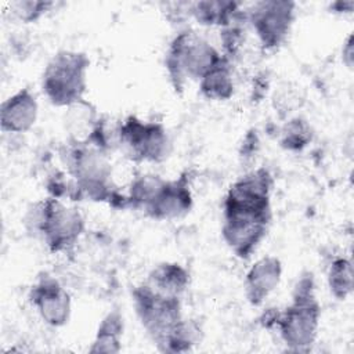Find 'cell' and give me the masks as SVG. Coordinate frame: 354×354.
<instances>
[{"mask_svg":"<svg viewBox=\"0 0 354 354\" xmlns=\"http://www.w3.org/2000/svg\"><path fill=\"white\" fill-rule=\"evenodd\" d=\"M68 176L73 180L79 199L108 202L113 207H126L112 183V167L106 152L88 144L73 141L64 155Z\"/></svg>","mask_w":354,"mask_h":354,"instance_id":"1","label":"cell"},{"mask_svg":"<svg viewBox=\"0 0 354 354\" xmlns=\"http://www.w3.org/2000/svg\"><path fill=\"white\" fill-rule=\"evenodd\" d=\"M25 225L30 234L41 238L51 253H64L77 243L84 231V218L77 209L48 196L30 205Z\"/></svg>","mask_w":354,"mask_h":354,"instance_id":"2","label":"cell"},{"mask_svg":"<svg viewBox=\"0 0 354 354\" xmlns=\"http://www.w3.org/2000/svg\"><path fill=\"white\" fill-rule=\"evenodd\" d=\"M321 306L315 296L314 278L311 272H306L295 285L290 304L278 311L275 326L290 350L301 351L315 342Z\"/></svg>","mask_w":354,"mask_h":354,"instance_id":"3","label":"cell"},{"mask_svg":"<svg viewBox=\"0 0 354 354\" xmlns=\"http://www.w3.org/2000/svg\"><path fill=\"white\" fill-rule=\"evenodd\" d=\"M90 61L84 53L61 50L44 68L41 88L55 106L71 108L84 98Z\"/></svg>","mask_w":354,"mask_h":354,"instance_id":"4","label":"cell"},{"mask_svg":"<svg viewBox=\"0 0 354 354\" xmlns=\"http://www.w3.org/2000/svg\"><path fill=\"white\" fill-rule=\"evenodd\" d=\"M221 57L223 54L198 33L181 30L166 51L165 66L173 87L181 90L188 79L199 82Z\"/></svg>","mask_w":354,"mask_h":354,"instance_id":"5","label":"cell"},{"mask_svg":"<svg viewBox=\"0 0 354 354\" xmlns=\"http://www.w3.org/2000/svg\"><path fill=\"white\" fill-rule=\"evenodd\" d=\"M137 317L158 348L184 319L180 297L162 295L145 282L131 290Z\"/></svg>","mask_w":354,"mask_h":354,"instance_id":"6","label":"cell"},{"mask_svg":"<svg viewBox=\"0 0 354 354\" xmlns=\"http://www.w3.org/2000/svg\"><path fill=\"white\" fill-rule=\"evenodd\" d=\"M116 140L124 155L134 162H163L170 152V140L163 124L127 116L116 131Z\"/></svg>","mask_w":354,"mask_h":354,"instance_id":"7","label":"cell"},{"mask_svg":"<svg viewBox=\"0 0 354 354\" xmlns=\"http://www.w3.org/2000/svg\"><path fill=\"white\" fill-rule=\"evenodd\" d=\"M272 176L266 167L239 177L227 191L223 216H257L271 218Z\"/></svg>","mask_w":354,"mask_h":354,"instance_id":"8","label":"cell"},{"mask_svg":"<svg viewBox=\"0 0 354 354\" xmlns=\"http://www.w3.org/2000/svg\"><path fill=\"white\" fill-rule=\"evenodd\" d=\"M296 3L267 0L246 10V19L252 25L261 47L275 50L285 43L292 29Z\"/></svg>","mask_w":354,"mask_h":354,"instance_id":"9","label":"cell"},{"mask_svg":"<svg viewBox=\"0 0 354 354\" xmlns=\"http://www.w3.org/2000/svg\"><path fill=\"white\" fill-rule=\"evenodd\" d=\"M29 301L50 326L59 328L69 321L71 296L62 283L50 274H43L36 279L29 290Z\"/></svg>","mask_w":354,"mask_h":354,"instance_id":"10","label":"cell"},{"mask_svg":"<svg viewBox=\"0 0 354 354\" xmlns=\"http://www.w3.org/2000/svg\"><path fill=\"white\" fill-rule=\"evenodd\" d=\"M271 218L256 216H223L221 235L239 259H249L264 239Z\"/></svg>","mask_w":354,"mask_h":354,"instance_id":"11","label":"cell"},{"mask_svg":"<svg viewBox=\"0 0 354 354\" xmlns=\"http://www.w3.org/2000/svg\"><path fill=\"white\" fill-rule=\"evenodd\" d=\"M192 207V192L187 174L166 180L162 191L147 209L145 214L153 220H173L184 216Z\"/></svg>","mask_w":354,"mask_h":354,"instance_id":"12","label":"cell"},{"mask_svg":"<svg viewBox=\"0 0 354 354\" xmlns=\"http://www.w3.org/2000/svg\"><path fill=\"white\" fill-rule=\"evenodd\" d=\"M39 105L29 88H21L0 106V126L4 133H26L36 123Z\"/></svg>","mask_w":354,"mask_h":354,"instance_id":"13","label":"cell"},{"mask_svg":"<svg viewBox=\"0 0 354 354\" xmlns=\"http://www.w3.org/2000/svg\"><path fill=\"white\" fill-rule=\"evenodd\" d=\"M282 277V264L275 256L259 259L246 272L245 296L252 306H260L275 290Z\"/></svg>","mask_w":354,"mask_h":354,"instance_id":"14","label":"cell"},{"mask_svg":"<svg viewBox=\"0 0 354 354\" xmlns=\"http://www.w3.org/2000/svg\"><path fill=\"white\" fill-rule=\"evenodd\" d=\"M145 283L162 295L181 297L189 285V272L178 263L165 261L151 270Z\"/></svg>","mask_w":354,"mask_h":354,"instance_id":"15","label":"cell"},{"mask_svg":"<svg viewBox=\"0 0 354 354\" xmlns=\"http://www.w3.org/2000/svg\"><path fill=\"white\" fill-rule=\"evenodd\" d=\"M246 11L241 10V3L236 1H196L191 6V17L205 26L225 28L234 21L243 18Z\"/></svg>","mask_w":354,"mask_h":354,"instance_id":"16","label":"cell"},{"mask_svg":"<svg viewBox=\"0 0 354 354\" xmlns=\"http://www.w3.org/2000/svg\"><path fill=\"white\" fill-rule=\"evenodd\" d=\"M202 95L212 101H227L234 94L232 61L227 57L221 59L199 80Z\"/></svg>","mask_w":354,"mask_h":354,"instance_id":"17","label":"cell"},{"mask_svg":"<svg viewBox=\"0 0 354 354\" xmlns=\"http://www.w3.org/2000/svg\"><path fill=\"white\" fill-rule=\"evenodd\" d=\"M166 180L158 174H142L134 178L130 184L126 196V207L141 210L142 213L153 203L162 191Z\"/></svg>","mask_w":354,"mask_h":354,"instance_id":"18","label":"cell"},{"mask_svg":"<svg viewBox=\"0 0 354 354\" xmlns=\"http://www.w3.org/2000/svg\"><path fill=\"white\" fill-rule=\"evenodd\" d=\"M123 335V317L119 310H111L100 322L90 353H118Z\"/></svg>","mask_w":354,"mask_h":354,"instance_id":"19","label":"cell"},{"mask_svg":"<svg viewBox=\"0 0 354 354\" xmlns=\"http://www.w3.org/2000/svg\"><path fill=\"white\" fill-rule=\"evenodd\" d=\"M328 286L333 297L344 300L353 292V263L346 257H336L328 270Z\"/></svg>","mask_w":354,"mask_h":354,"instance_id":"20","label":"cell"},{"mask_svg":"<svg viewBox=\"0 0 354 354\" xmlns=\"http://www.w3.org/2000/svg\"><path fill=\"white\" fill-rule=\"evenodd\" d=\"M313 138V130L308 122L303 118L289 119L279 131V144L286 151H301Z\"/></svg>","mask_w":354,"mask_h":354,"instance_id":"21","label":"cell"},{"mask_svg":"<svg viewBox=\"0 0 354 354\" xmlns=\"http://www.w3.org/2000/svg\"><path fill=\"white\" fill-rule=\"evenodd\" d=\"M55 4L53 1H15L11 3V12L12 15L24 24L36 22L43 15H46Z\"/></svg>","mask_w":354,"mask_h":354,"instance_id":"22","label":"cell"},{"mask_svg":"<svg viewBox=\"0 0 354 354\" xmlns=\"http://www.w3.org/2000/svg\"><path fill=\"white\" fill-rule=\"evenodd\" d=\"M342 59L347 68H353V37L351 35L346 39L342 48Z\"/></svg>","mask_w":354,"mask_h":354,"instance_id":"23","label":"cell"},{"mask_svg":"<svg viewBox=\"0 0 354 354\" xmlns=\"http://www.w3.org/2000/svg\"><path fill=\"white\" fill-rule=\"evenodd\" d=\"M354 8V1L353 0H347V1H335L330 4V10L332 12H339V14H347L351 12Z\"/></svg>","mask_w":354,"mask_h":354,"instance_id":"24","label":"cell"}]
</instances>
